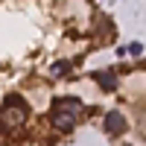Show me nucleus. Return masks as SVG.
<instances>
[{"label":"nucleus","instance_id":"39448f33","mask_svg":"<svg viewBox=\"0 0 146 146\" xmlns=\"http://www.w3.org/2000/svg\"><path fill=\"white\" fill-rule=\"evenodd\" d=\"M96 29H100V35H102L105 41H111V38H114V29H111V18H100V21H96Z\"/></svg>","mask_w":146,"mask_h":146},{"label":"nucleus","instance_id":"6e6552de","mask_svg":"<svg viewBox=\"0 0 146 146\" xmlns=\"http://www.w3.org/2000/svg\"><path fill=\"white\" fill-rule=\"evenodd\" d=\"M126 53H131V56H140V53H143V47L135 41V44H129V47H126Z\"/></svg>","mask_w":146,"mask_h":146},{"label":"nucleus","instance_id":"423d86ee","mask_svg":"<svg viewBox=\"0 0 146 146\" xmlns=\"http://www.w3.org/2000/svg\"><path fill=\"white\" fill-rule=\"evenodd\" d=\"M3 105H12V108H21V111H29V105L23 102V100H21L18 94H9L6 100H3Z\"/></svg>","mask_w":146,"mask_h":146},{"label":"nucleus","instance_id":"20e7f679","mask_svg":"<svg viewBox=\"0 0 146 146\" xmlns=\"http://www.w3.org/2000/svg\"><path fill=\"white\" fill-rule=\"evenodd\" d=\"M94 79L100 82V88L117 91V76H114V70H100V73H94Z\"/></svg>","mask_w":146,"mask_h":146},{"label":"nucleus","instance_id":"f03ea898","mask_svg":"<svg viewBox=\"0 0 146 146\" xmlns=\"http://www.w3.org/2000/svg\"><path fill=\"white\" fill-rule=\"evenodd\" d=\"M53 126L62 131V135H70L73 129H76V114H67V111H53Z\"/></svg>","mask_w":146,"mask_h":146},{"label":"nucleus","instance_id":"f257e3e1","mask_svg":"<svg viewBox=\"0 0 146 146\" xmlns=\"http://www.w3.org/2000/svg\"><path fill=\"white\" fill-rule=\"evenodd\" d=\"M126 120H123V114L120 111H108L105 117H102V129H105V135H111V137H120L126 131Z\"/></svg>","mask_w":146,"mask_h":146},{"label":"nucleus","instance_id":"7ed1b4c3","mask_svg":"<svg viewBox=\"0 0 146 146\" xmlns=\"http://www.w3.org/2000/svg\"><path fill=\"white\" fill-rule=\"evenodd\" d=\"M56 111L82 114V111H85V105H82V100H76V96H62V100H56Z\"/></svg>","mask_w":146,"mask_h":146},{"label":"nucleus","instance_id":"0eeeda50","mask_svg":"<svg viewBox=\"0 0 146 146\" xmlns=\"http://www.w3.org/2000/svg\"><path fill=\"white\" fill-rule=\"evenodd\" d=\"M67 70H70V64H67V62H56V64L50 67V73H53L56 79H62V76H67Z\"/></svg>","mask_w":146,"mask_h":146}]
</instances>
